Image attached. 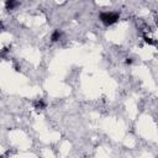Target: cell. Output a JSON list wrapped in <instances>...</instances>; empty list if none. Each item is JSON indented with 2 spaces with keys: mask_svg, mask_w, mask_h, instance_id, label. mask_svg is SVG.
Listing matches in <instances>:
<instances>
[{
  "mask_svg": "<svg viewBox=\"0 0 158 158\" xmlns=\"http://www.w3.org/2000/svg\"><path fill=\"white\" fill-rule=\"evenodd\" d=\"M99 19L104 25L111 26V25L116 23L120 20V14L118 12H114V11H105V12H101L99 15Z\"/></svg>",
  "mask_w": 158,
  "mask_h": 158,
  "instance_id": "obj_1",
  "label": "cell"
},
{
  "mask_svg": "<svg viewBox=\"0 0 158 158\" xmlns=\"http://www.w3.org/2000/svg\"><path fill=\"white\" fill-rule=\"evenodd\" d=\"M35 106H36V109H43L46 105H44V102L42 100H38V101L35 102Z\"/></svg>",
  "mask_w": 158,
  "mask_h": 158,
  "instance_id": "obj_4",
  "label": "cell"
},
{
  "mask_svg": "<svg viewBox=\"0 0 158 158\" xmlns=\"http://www.w3.org/2000/svg\"><path fill=\"white\" fill-rule=\"evenodd\" d=\"M5 5H6V9H7V10H12V9L17 5V2H16V1H6Z\"/></svg>",
  "mask_w": 158,
  "mask_h": 158,
  "instance_id": "obj_3",
  "label": "cell"
},
{
  "mask_svg": "<svg viewBox=\"0 0 158 158\" xmlns=\"http://www.w3.org/2000/svg\"><path fill=\"white\" fill-rule=\"evenodd\" d=\"M62 31L60 30H54L53 32H52V35H51V41L52 42H57V41H59L60 38H62Z\"/></svg>",
  "mask_w": 158,
  "mask_h": 158,
  "instance_id": "obj_2",
  "label": "cell"
}]
</instances>
